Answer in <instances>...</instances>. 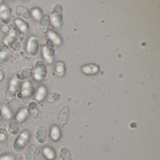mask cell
<instances>
[{
  "label": "cell",
  "instance_id": "6da1fadb",
  "mask_svg": "<svg viewBox=\"0 0 160 160\" xmlns=\"http://www.w3.org/2000/svg\"><path fill=\"white\" fill-rule=\"evenodd\" d=\"M32 82L30 80L24 81L22 84L20 90L17 94L19 98L22 100L29 99L35 94V87L32 86Z\"/></svg>",
  "mask_w": 160,
  "mask_h": 160
},
{
  "label": "cell",
  "instance_id": "7a4b0ae2",
  "mask_svg": "<svg viewBox=\"0 0 160 160\" xmlns=\"http://www.w3.org/2000/svg\"><path fill=\"white\" fill-rule=\"evenodd\" d=\"M50 44L45 43L42 48V54L45 61L48 63H52L54 54V48L53 43L50 40Z\"/></svg>",
  "mask_w": 160,
  "mask_h": 160
},
{
  "label": "cell",
  "instance_id": "3957f363",
  "mask_svg": "<svg viewBox=\"0 0 160 160\" xmlns=\"http://www.w3.org/2000/svg\"><path fill=\"white\" fill-rule=\"evenodd\" d=\"M70 110L67 106H64L60 110L57 117L58 123L61 125H64L67 123L70 116Z\"/></svg>",
  "mask_w": 160,
  "mask_h": 160
},
{
  "label": "cell",
  "instance_id": "277c9868",
  "mask_svg": "<svg viewBox=\"0 0 160 160\" xmlns=\"http://www.w3.org/2000/svg\"><path fill=\"white\" fill-rule=\"evenodd\" d=\"M81 70L87 75H94L99 71V67L95 64H86L81 67Z\"/></svg>",
  "mask_w": 160,
  "mask_h": 160
},
{
  "label": "cell",
  "instance_id": "5b68a950",
  "mask_svg": "<svg viewBox=\"0 0 160 160\" xmlns=\"http://www.w3.org/2000/svg\"><path fill=\"white\" fill-rule=\"evenodd\" d=\"M47 94V89L46 86L40 85L38 87L35 100L38 102H41L45 100Z\"/></svg>",
  "mask_w": 160,
  "mask_h": 160
},
{
  "label": "cell",
  "instance_id": "8992f818",
  "mask_svg": "<svg viewBox=\"0 0 160 160\" xmlns=\"http://www.w3.org/2000/svg\"><path fill=\"white\" fill-rule=\"evenodd\" d=\"M8 6L3 4L0 6V19L1 22L4 24V21H8L9 23L11 17V11Z\"/></svg>",
  "mask_w": 160,
  "mask_h": 160
},
{
  "label": "cell",
  "instance_id": "52a82bcc",
  "mask_svg": "<svg viewBox=\"0 0 160 160\" xmlns=\"http://www.w3.org/2000/svg\"><path fill=\"white\" fill-rule=\"evenodd\" d=\"M15 25L21 33H27L29 27L27 23L21 19H17L15 20Z\"/></svg>",
  "mask_w": 160,
  "mask_h": 160
},
{
  "label": "cell",
  "instance_id": "ba28073f",
  "mask_svg": "<svg viewBox=\"0 0 160 160\" xmlns=\"http://www.w3.org/2000/svg\"><path fill=\"white\" fill-rule=\"evenodd\" d=\"M10 121L11 122H9V133L12 135H16L20 131V128L15 127V126L16 127L20 126L19 122L17 120L16 118V120H15V118H11Z\"/></svg>",
  "mask_w": 160,
  "mask_h": 160
},
{
  "label": "cell",
  "instance_id": "9c48e42d",
  "mask_svg": "<svg viewBox=\"0 0 160 160\" xmlns=\"http://www.w3.org/2000/svg\"><path fill=\"white\" fill-rule=\"evenodd\" d=\"M61 129L59 126L56 125L52 126L49 132L51 139L54 141H58L61 138Z\"/></svg>",
  "mask_w": 160,
  "mask_h": 160
},
{
  "label": "cell",
  "instance_id": "30bf717a",
  "mask_svg": "<svg viewBox=\"0 0 160 160\" xmlns=\"http://www.w3.org/2000/svg\"><path fill=\"white\" fill-rule=\"evenodd\" d=\"M1 115L6 119H11L13 115V112L11 108L6 105H3L1 107Z\"/></svg>",
  "mask_w": 160,
  "mask_h": 160
},
{
  "label": "cell",
  "instance_id": "8fae6325",
  "mask_svg": "<svg viewBox=\"0 0 160 160\" xmlns=\"http://www.w3.org/2000/svg\"><path fill=\"white\" fill-rule=\"evenodd\" d=\"M28 114L27 109L23 108L19 110L16 114V118L19 122H24L27 118Z\"/></svg>",
  "mask_w": 160,
  "mask_h": 160
},
{
  "label": "cell",
  "instance_id": "7c38bea8",
  "mask_svg": "<svg viewBox=\"0 0 160 160\" xmlns=\"http://www.w3.org/2000/svg\"><path fill=\"white\" fill-rule=\"evenodd\" d=\"M42 153L44 156L48 160H53L55 157L54 151L50 147L48 146L43 147L42 148Z\"/></svg>",
  "mask_w": 160,
  "mask_h": 160
},
{
  "label": "cell",
  "instance_id": "4fadbf2b",
  "mask_svg": "<svg viewBox=\"0 0 160 160\" xmlns=\"http://www.w3.org/2000/svg\"><path fill=\"white\" fill-rule=\"evenodd\" d=\"M59 159L60 160H70L71 153L69 148L64 147L60 150Z\"/></svg>",
  "mask_w": 160,
  "mask_h": 160
},
{
  "label": "cell",
  "instance_id": "5bb4252c",
  "mask_svg": "<svg viewBox=\"0 0 160 160\" xmlns=\"http://www.w3.org/2000/svg\"><path fill=\"white\" fill-rule=\"evenodd\" d=\"M61 98V95L56 92H52L48 94L47 101L49 103H54L59 101Z\"/></svg>",
  "mask_w": 160,
  "mask_h": 160
},
{
  "label": "cell",
  "instance_id": "9a60e30c",
  "mask_svg": "<svg viewBox=\"0 0 160 160\" xmlns=\"http://www.w3.org/2000/svg\"><path fill=\"white\" fill-rule=\"evenodd\" d=\"M56 74L58 77H62L65 73V66L62 62H58L55 68Z\"/></svg>",
  "mask_w": 160,
  "mask_h": 160
},
{
  "label": "cell",
  "instance_id": "2e32d148",
  "mask_svg": "<svg viewBox=\"0 0 160 160\" xmlns=\"http://www.w3.org/2000/svg\"><path fill=\"white\" fill-rule=\"evenodd\" d=\"M48 37L49 38V40H50L53 43L58 45L60 43L61 40L60 39L59 37L56 35V33L55 32L53 31H50L48 32Z\"/></svg>",
  "mask_w": 160,
  "mask_h": 160
},
{
  "label": "cell",
  "instance_id": "e0dca14e",
  "mask_svg": "<svg viewBox=\"0 0 160 160\" xmlns=\"http://www.w3.org/2000/svg\"><path fill=\"white\" fill-rule=\"evenodd\" d=\"M32 15L35 20H39L42 17V11L39 8H34L32 10Z\"/></svg>",
  "mask_w": 160,
  "mask_h": 160
},
{
  "label": "cell",
  "instance_id": "ac0fdd59",
  "mask_svg": "<svg viewBox=\"0 0 160 160\" xmlns=\"http://www.w3.org/2000/svg\"><path fill=\"white\" fill-rule=\"evenodd\" d=\"M9 56V50L8 49H1L0 52V62H3L7 59Z\"/></svg>",
  "mask_w": 160,
  "mask_h": 160
},
{
  "label": "cell",
  "instance_id": "d6986e66",
  "mask_svg": "<svg viewBox=\"0 0 160 160\" xmlns=\"http://www.w3.org/2000/svg\"><path fill=\"white\" fill-rule=\"evenodd\" d=\"M7 138V132L3 128H0V141H4Z\"/></svg>",
  "mask_w": 160,
  "mask_h": 160
},
{
  "label": "cell",
  "instance_id": "ffe728a7",
  "mask_svg": "<svg viewBox=\"0 0 160 160\" xmlns=\"http://www.w3.org/2000/svg\"><path fill=\"white\" fill-rule=\"evenodd\" d=\"M14 157L11 155H5L0 157V160H14Z\"/></svg>",
  "mask_w": 160,
  "mask_h": 160
},
{
  "label": "cell",
  "instance_id": "44dd1931",
  "mask_svg": "<svg viewBox=\"0 0 160 160\" xmlns=\"http://www.w3.org/2000/svg\"><path fill=\"white\" fill-rule=\"evenodd\" d=\"M1 116V111H0V117Z\"/></svg>",
  "mask_w": 160,
  "mask_h": 160
}]
</instances>
